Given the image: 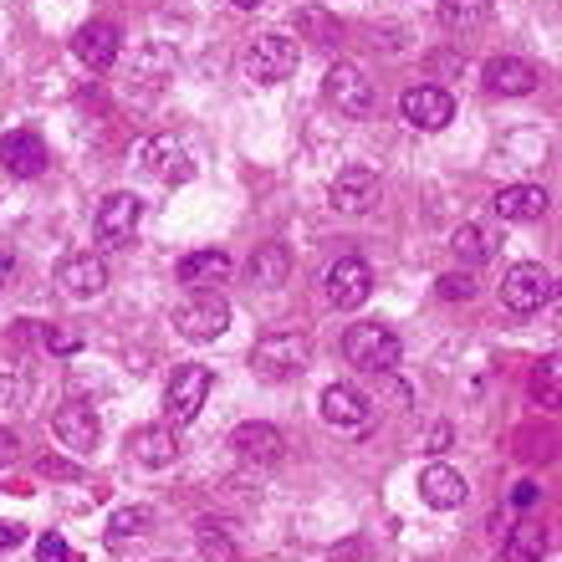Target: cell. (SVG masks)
Wrapping results in <instances>:
<instances>
[{
	"mask_svg": "<svg viewBox=\"0 0 562 562\" xmlns=\"http://www.w3.org/2000/svg\"><path fill=\"white\" fill-rule=\"evenodd\" d=\"M138 221H144L138 194L119 190V194H108L103 205H98V215H92V231H98V240H103L108 251H119V246H128V240H134Z\"/></svg>",
	"mask_w": 562,
	"mask_h": 562,
	"instance_id": "obj_7",
	"label": "cell"
},
{
	"mask_svg": "<svg viewBox=\"0 0 562 562\" xmlns=\"http://www.w3.org/2000/svg\"><path fill=\"white\" fill-rule=\"evenodd\" d=\"M286 277H292V251H286L281 240H267V246L251 256V281L256 286H281Z\"/></svg>",
	"mask_w": 562,
	"mask_h": 562,
	"instance_id": "obj_24",
	"label": "cell"
},
{
	"mask_svg": "<svg viewBox=\"0 0 562 562\" xmlns=\"http://www.w3.org/2000/svg\"><path fill=\"white\" fill-rule=\"evenodd\" d=\"M175 327L184 333V338H194V342H210V338H221L225 327H231V307H225V296L200 292V296H190V302L175 312Z\"/></svg>",
	"mask_w": 562,
	"mask_h": 562,
	"instance_id": "obj_8",
	"label": "cell"
},
{
	"mask_svg": "<svg viewBox=\"0 0 562 562\" xmlns=\"http://www.w3.org/2000/svg\"><path fill=\"white\" fill-rule=\"evenodd\" d=\"M42 342L52 348V353H77V348H82V338H77L72 327H46Z\"/></svg>",
	"mask_w": 562,
	"mask_h": 562,
	"instance_id": "obj_33",
	"label": "cell"
},
{
	"mask_svg": "<svg viewBox=\"0 0 562 562\" xmlns=\"http://www.w3.org/2000/svg\"><path fill=\"white\" fill-rule=\"evenodd\" d=\"M57 281H61V292L77 296V302H88V296H103L108 286V267H103V256H92V251H72L67 261L57 267Z\"/></svg>",
	"mask_w": 562,
	"mask_h": 562,
	"instance_id": "obj_13",
	"label": "cell"
},
{
	"mask_svg": "<svg viewBox=\"0 0 562 562\" xmlns=\"http://www.w3.org/2000/svg\"><path fill=\"white\" fill-rule=\"evenodd\" d=\"M425 450H429V456H440V450H450V429H435V435H429V445H425Z\"/></svg>",
	"mask_w": 562,
	"mask_h": 562,
	"instance_id": "obj_39",
	"label": "cell"
},
{
	"mask_svg": "<svg viewBox=\"0 0 562 562\" xmlns=\"http://www.w3.org/2000/svg\"><path fill=\"white\" fill-rule=\"evenodd\" d=\"M435 292H440L445 302H471V296H475V281L465 277V271H450V277H440V286H435Z\"/></svg>",
	"mask_w": 562,
	"mask_h": 562,
	"instance_id": "obj_32",
	"label": "cell"
},
{
	"mask_svg": "<svg viewBox=\"0 0 562 562\" xmlns=\"http://www.w3.org/2000/svg\"><path fill=\"white\" fill-rule=\"evenodd\" d=\"M496 215L517 225L542 221L548 215V190L542 184H506V190H496Z\"/></svg>",
	"mask_w": 562,
	"mask_h": 562,
	"instance_id": "obj_21",
	"label": "cell"
},
{
	"mask_svg": "<svg viewBox=\"0 0 562 562\" xmlns=\"http://www.w3.org/2000/svg\"><path fill=\"white\" fill-rule=\"evenodd\" d=\"M231 445H236L240 460H256V465H277L281 460V429L277 425H240L236 435H231Z\"/></svg>",
	"mask_w": 562,
	"mask_h": 562,
	"instance_id": "obj_23",
	"label": "cell"
},
{
	"mask_svg": "<svg viewBox=\"0 0 562 562\" xmlns=\"http://www.w3.org/2000/svg\"><path fill=\"white\" fill-rule=\"evenodd\" d=\"M31 394L26 363H0V404H21Z\"/></svg>",
	"mask_w": 562,
	"mask_h": 562,
	"instance_id": "obj_29",
	"label": "cell"
},
{
	"mask_svg": "<svg viewBox=\"0 0 562 562\" xmlns=\"http://www.w3.org/2000/svg\"><path fill=\"white\" fill-rule=\"evenodd\" d=\"M400 113L409 128H425V134H440L445 123L456 119V98L445 88H429V82H419V88H409L400 98Z\"/></svg>",
	"mask_w": 562,
	"mask_h": 562,
	"instance_id": "obj_9",
	"label": "cell"
},
{
	"mask_svg": "<svg viewBox=\"0 0 562 562\" xmlns=\"http://www.w3.org/2000/svg\"><path fill=\"white\" fill-rule=\"evenodd\" d=\"M231 5H240V11H256V5H267V0H231Z\"/></svg>",
	"mask_w": 562,
	"mask_h": 562,
	"instance_id": "obj_41",
	"label": "cell"
},
{
	"mask_svg": "<svg viewBox=\"0 0 562 562\" xmlns=\"http://www.w3.org/2000/svg\"><path fill=\"white\" fill-rule=\"evenodd\" d=\"M537 67L527 57H491L486 61V88L502 92V98H527V92H537Z\"/></svg>",
	"mask_w": 562,
	"mask_h": 562,
	"instance_id": "obj_19",
	"label": "cell"
},
{
	"mask_svg": "<svg viewBox=\"0 0 562 562\" xmlns=\"http://www.w3.org/2000/svg\"><path fill=\"white\" fill-rule=\"evenodd\" d=\"M67 558H72V548H67L57 532L36 537V562H67Z\"/></svg>",
	"mask_w": 562,
	"mask_h": 562,
	"instance_id": "obj_34",
	"label": "cell"
},
{
	"mask_svg": "<svg viewBox=\"0 0 562 562\" xmlns=\"http://www.w3.org/2000/svg\"><path fill=\"white\" fill-rule=\"evenodd\" d=\"M11 460H15V435L0 429V465H11Z\"/></svg>",
	"mask_w": 562,
	"mask_h": 562,
	"instance_id": "obj_40",
	"label": "cell"
},
{
	"mask_svg": "<svg viewBox=\"0 0 562 562\" xmlns=\"http://www.w3.org/2000/svg\"><path fill=\"white\" fill-rule=\"evenodd\" d=\"M373 200H379V175L363 169V164L338 169V179L327 184V205L338 215H363V210H373Z\"/></svg>",
	"mask_w": 562,
	"mask_h": 562,
	"instance_id": "obj_11",
	"label": "cell"
},
{
	"mask_svg": "<svg viewBox=\"0 0 562 562\" xmlns=\"http://www.w3.org/2000/svg\"><path fill=\"white\" fill-rule=\"evenodd\" d=\"M552 271L537 267V261H517V267L502 277V302L512 312H542L552 302Z\"/></svg>",
	"mask_w": 562,
	"mask_h": 562,
	"instance_id": "obj_6",
	"label": "cell"
},
{
	"mask_svg": "<svg viewBox=\"0 0 562 562\" xmlns=\"http://www.w3.org/2000/svg\"><path fill=\"white\" fill-rule=\"evenodd\" d=\"M200 552H205V558H221V562L236 558V548H231V537L221 532V521H200Z\"/></svg>",
	"mask_w": 562,
	"mask_h": 562,
	"instance_id": "obj_31",
	"label": "cell"
},
{
	"mask_svg": "<svg viewBox=\"0 0 562 562\" xmlns=\"http://www.w3.org/2000/svg\"><path fill=\"white\" fill-rule=\"evenodd\" d=\"M296 31H307L312 42H338V15H327L323 5H302V11H296Z\"/></svg>",
	"mask_w": 562,
	"mask_h": 562,
	"instance_id": "obj_28",
	"label": "cell"
},
{
	"mask_svg": "<svg viewBox=\"0 0 562 562\" xmlns=\"http://www.w3.org/2000/svg\"><path fill=\"white\" fill-rule=\"evenodd\" d=\"M512 502H517V506H532V502H537V486H532V481H517V491H512Z\"/></svg>",
	"mask_w": 562,
	"mask_h": 562,
	"instance_id": "obj_38",
	"label": "cell"
},
{
	"mask_svg": "<svg viewBox=\"0 0 562 562\" xmlns=\"http://www.w3.org/2000/svg\"><path fill=\"white\" fill-rule=\"evenodd\" d=\"M72 52L88 61L92 72H108V67L119 61V52H123V36H119L113 21H88V26L72 36Z\"/></svg>",
	"mask_w": 562,
	"mask_h": 562,
	"instance_id": "obj_14",
	"label": "cell"
},
{
	"mask_svg": "<svg viewBox=\"0 0 562 562\" xmlns=\"http://www.w3.org/2000/svg\"><path fill=\"white\" fill-rule=\"evenodd\" d=\"M296 61H302V46L292 36H281V31H261L251 46H246V57H240V72L251 77V82H286L296 72Z\"/></svg>",
	"mask_w": 562,
	"mask_h": 562,
	"instance_id": "obj_2",
	"label": "cell"
},
{
	"mask_svg": "<svg viewBox=\"0 0 562 562\" xmlns=\"http://www.w3.org/2000/svg\"><path fill=\"white\" fill-rule=\"evenodd\" d=\"M419 496H425L435 512H456V506H465V496H471V486H465V475L450 471V465H425L419 471Z\"/></svg>",
	"mask_w": 562,
	"mask_h": 562,
	"instance_id": "obj_17",
	"label": "cell"
},
{
	"mask_svg": "<svg viewBox=\"0 0 562 562\" xmlns=\"http://www.w3.org/2000/svg\"><path fill=\"white\" fill-rule=\"evenodd\" d=\"M342 358L363 373H389L400 363V338L384 323H353L342 333Z\"/></svg>",
	"mask_w": 562,
	"mask_h": 562,
	"instance_id": "obj_3",
	"label": "cell"
},
{
	"mask_svg": "<svg viewBox=\"0 0 562 562\" xmlns=\"http://www.w3.org/2000/svg\"><path fill=\"white\" fill-rule=\"evenodd\" d=\"M323 98L338 108V113H348V119H369V113H373V82L363 77V67H353V61L327 67Z\"/></svg>",
	"mask_w": 562,
	"mask_h": 562,
	"instance_id": "obj_5",
	"label": "cell"
},
{
	"mask_svg": "<svg viewBox=\"0 0 562 562\" xmlns=\"http://www.w3.org/2000/svg\"><path fill=\"white\" fill-rule=\"evenodd\" d=\"M0 169L5 175H15V179H36L46 169V144H42V134H5L0 138Z\"/></svg>",
	"mask_w": 562,
	"mask_h": 562,
	"instance_id": "obj_16",
	"label": "cell"
},
{
	"mask_svg": "<svg viewBox=\"0 0 562 562\" xmlns=\"http://www.w3.org/2000/svg\"><path fill=\"white\" fill-rule=\"evenodd\" d=\"M369 292H373V271L363 256H338V261L327 267V296H333V307L353 312L369 302Z\"/></svg>",
	"mask_w": 562,
	"mask_h": 562,
	"instance_id": "obj_10",
	"label": "cell"
},
{
	"mask_svg": "<svg viewBox=\"0 0 562 562\" xmlns=\"http://www.w3.org/2000/svg\"><path fill=\"white\" fill-rule=\"evenodd\" d=\"M542 552H548V532L537 521H517L506 532V562H542Z\"/></svg>",
	"mask_w": 562,
	"mask_h": 562,
	"instance_id": "obj_26",
	"label": "cell"
},
{
	"mask_svg": "<svg viewBox=\"0 0 562 562\" xmlns=\"http://www.w3.org/2000/svg\"><path fill=\"white\" fill-rule=\"evenodd\" d=\"M210 389H215V373H210L205 363H184V369H175V379H169V389H164V415H169V425H190V419H200Z\"/></svg>",
	"mask_w": 562,
	"mask_h": 562,
	"instance_id": "obj_4",
	"label": "cell"
},
{
	"mask_svg": "<svg viewBox=\"0 0 562 562\" xmlns=\"http://www.w3.org/2000/svg\"><path fill=\"white\" fill-rule=\"evenodd\" d=\"M11 271H15V251H11V246H5V240H0V286L11 281Z\"/></svg>",
	"mask_w": 562,
	"mask_h": 562,
	"instance_id": "obj_37",
	"label": "cell"
},
{
	"mask_svg": "<svg viewBox=\"0 0 562 562\" xmlns=\"http://www.w3.org/2000/svg\"><path fill=\"white\" fill-rule=\"evenodd\" d=\"M225 277H231V256L225 251H190L179 261V281H184L190 292H215Z\"/></svg>",
	"mask_w": 562,
	"mask_h": 562,
	"instance_id": "obj_22",
	"label": "cell"
},
{
	"mask_svg": "<svg viewBox=\"0 0 562 562\" xmlns=\"http://www.w3.org/2000/svg\"><path fill=\"white\" fill-rule=\"evenodd\" d=\"M148 512L144 506H123V512H113V527H108V532H113V542H123V537H144L148 532Z\"/></svg>",
	"mask_w": 562,
	"mask_h": 562,
	"instance_id": "obj_30",
	"label": "cell"
},
{
	"mask_svg": "<svg viewBox=\"0 0 562 562\" xmlns=\"http://www.w3.org/2000/svg\"><path fill=\"white\" fill-rule=\"evenodd\" d=\"M450 246H456V256L465 261V267H481V261L496 256V240H491L481 225H460L456 236H450Z\"/></svg>",
	"mask_w": 562,
	"mask_h": 562,
	"instance_id": "obj_27",
	"label": "cell"
},
{
	"mask_svg": "<svg viewBox=\"0 0 562 562\" xmlns=\"http://www.w3.org/2000/svg\"><path fill=\"white\" fill-rule=\"evenodd\" d=\"M52 429H57V440L72 450V456H92L98 440H103V425L92 415V404H61L57 415H52Z\"/></svg>",
	"mask_w": 562,
	"mask_h": 562,
	"instance_id": "obj_12",
	"label": "cell"
},
{
	"mask_svg": "<svg viewBox=\"0 0 562 562\" xmlns=\"http://www.w3.org/2000/svg\"><path fill=\"white\" fill-rule=\"evenodd\" d=\"M496 0H440V26L445 31H475L486 26Z\"/></svg>",
	"mask_w": 562,
	"mask_h": 562,
	"instance_id": "obj_25",
	"label": "cell"
},
{
	"mask_svg": "<svg viewBox=\"0 0 562 562\" xmlns=\"http://www.w3.org/2000/svg\"><path fill=\"white\" fill-rule=\"evenodd\" d=\"M128 456L138 460V465H175L179 460V435H175V425H144V429H134L128 435Z\"/></svg>",
	"mask_w": 562,
	"mask_h": 562,
	"instance_id": "obj_18",
	"label": "cell"
},
{
	"mask_svg": "<svg viewBox=\"0 0 562 562\" xmlns=\"http://www.w3.org/2000/svg\"><path fill=\"white\" fill-rule=\"evenodd\" d=\"M537 394H548V400H558V358H548V369L537 373Z\"/></svg>",
	"mask_w": 562,
	"mask_h": 562,
	"instance_id": "obj_35",
	"label": "cell"
},
{
	"mask_svg": "<svg viewBox=\"0 0 562 562\" xmlns=\"http://www.w3.org/2000/svg\"><path fill=\"white\" fill-rule=\"evenodd\" d=\"M26 542V527H15V521H0V552H11Z\"/></svg>",
	"mask_w": 562,
	"mask_h": 562,
	"instance_id": "obj_36",
	"label": "cell"
},
{
	"mask_svg": "<svg viewBox=\"0 0 562 562\" xmlns=\"http://www.w3.org/2000/svg\"><path fill=\"white\" fill-rule=\"evenodd\" d=\"M317 409H323V419L333 429H363L373 419V404L363 400L358 389H348V384H327L323 400H317Z\"/></svg>",
	"mask_w": 562,
	"mask_h": 562,
	"instance_id": "obj_15",
	"label": "cell"
},
{
	"mask_svg": "<svg viewBox=\"0 0 562 562\" xmlns=\"http://www.w3.org/2000/svg\"><path fill=\"white\" fill-rule=\"evenodd\" d=\"M144 169L159 184H184V179L194 175V164L184 159V144L179 138H154V144H144Z\"/></svg>",
	"mask_w": 562,
	"mask_h": 562,
	"instance_id": "obj_20",
	"label": "cell"
},
{
	"mask_svg": "<svg viewBox=\"0 0 562 562\" xmlns=\"http://www.w3.org/2000/svg\"><path fill=\"white\" fill-rule=\"evenodd\" d=\"M312 363V338L307 333H267V338L251 348V369L271 384H286Z\"/></svg>",
	"mask_w": 562,
	"mask_h": 562,
	"instance_id": "obj_1",
	"label": "cell"
}]
</instances>
